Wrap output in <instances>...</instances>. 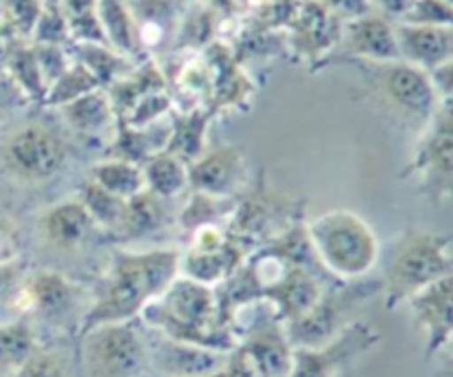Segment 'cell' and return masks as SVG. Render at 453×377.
Listing matches in <instances>:
<instances>
[{
    "label": "cell",
    "mask_w": 453,
    "mask_h": 377,
    "mask_svg": "<svg viewBox=\"0 0 453 377\" xmlns=\"http://www.w3.org/2000/svg\"><path fill=\"white\" fill-rule=\"evenodd\" d=\"M180 250H113L109 268L91 291V305L78 336L97 325L127 322L142 316L180 276Z\"/></svg>",
    "instance_id": "1"
},
{
    "label": "cell",
    "mask_w": 453,
    "mask_h": 377,
    "mask_svg": "<svg viewBox=\"0 0 453 377\" xmlns=\"http://www.w3.org/2000/svg\"><path fill=\"white\" fill-rule=\"evenodd\" d=\"M140 320L168 338L215 351L228 353L239 344L237 331L219 325L215 287L181 274L142 312Z\"/></svg>",
    "instance_id": "2"
},
{
    "label": "cell",
    "mask_w": 453,
    "mask_h": 377,
    "mask_svg": "<svg viewBox=\"0 0 453 377\" xmlns=\"http://www.w3.org/2000/svg\"><path fill=\"white\" fill-rule=\"evenodd\" d=\"M348 66L358 71L363 97L389 122L407 131H425L441 104L427 71L405 60H357Z\"/></svg>",
    "instance_id": "3"
},
{
    "label": "cell",
    "mask_w": 453,
    "mask_h": 377,
    "mask_svg": "<svg viewBox=\"0 0 453 377\" xmlns=\"http://www.w3.org/2000/svg\"><path fill=\"white\" fill-rule=\"evenodd\" d=\"M453 274V237L427 228L403 230L385 260L383 296L388 309L407 305L411 296Z\"/></svg>",
    "instance_id": "4"
},
{
    "label": "cell",
    "mask_w": 453,
    "mask_h": 377,
    "mask_svg": "<svg viewBox=\"0 0 453 377\" xmlns=\"http://www.w3.org/2000/svg\"><path fill=\"white\" fill-rule=\"evenodd\" d=\"M305 232L319 265L334 281H361L379 265V237L357 212L327 210L308 221Z\"/></svg>",
    "instance_id": "5"
},
{
    "label": "cell",
    "mask_w": 453,
    "mask_h": 377,
    "mask_svg": "<svg viewBox=\"0 0 453 377\" xmlns=\"http://www.w3.org/2000/svg\"><path fill=\"white\" fill-rule=\"evenodd\" d=\"M69 157L66 128L44 117L22 119L0 137V175L13 184H47L65 170Z\"/></svg>",
    "instance_id": "6"
},
{
    "label": "cell",
    "mask_w": 453,
    "mask_h": 377,
    "mask_svg": "<svg viewBox=\"0 0 453 377\" xmlns=\"http://www.w3.org/2000/svg\"><path fill=\"white\" fill-rule=\"evenodd\" d=\"M78 338L84 377H150L146 327L140 318L97 325Z\"/></svg>",
    "instance_id": "7"
},
{
    "label": "cell",
    "mask_w": 453,
    "mask_h": 377,
    "mask_svg": "<svg viewBox=\"0 0 453 377\" xmlns=\"http://www.w3.org/2000/svg\"><path fill=\"white\" fill-rule=\"evenodd\" d=\"M383 294V283L376 278L327 283L317 303L299 320L286 325L295 347H321L349 325L358 307Z\"/></svg>",
    "instance_id": "8"
},
{
    "label": "cell",
    "mask_w": 453,
    "mask_h": 377,
    "mask_svg": "<svg viewBox=\"0 0 453 377\" xmlns=\"http://www.w3.org/2000/svg\"><path fill=\"white\" fill-rule=\"evenodd\" d=\"M403 179L414 181L416 190L432 203L453 199V100H441L411 155Z\"/></svg>",
    "instance_id": "9"
},
{
    "label": "cell",
    "mask_w": 453,
    "mask_h": 377,
    "mask_svg": "<svg viewBox=\"0 0 453 377\" xmlns=\"http://www.w3.org/2000/svg\"><path fill=\"white\" fill-rule=\"evenodd\" d=\"M380 343L370 322L354 320L321 347H295L290 377H339Z\"/></svg>",
    "instance_id": "10"
},
{
    "label": "cell",
    "mask_w": 453,
    "mask_h": 377,
    "mask_svg": "<svg viewBox=\"0 0 453 377\" xmlns=\"http://www.w3.org/2000/svg\"><path fill=\"white\" fill-rule=\"evenodd\" d=\"M82 285L58 269L40 268L27 274L25 309H29L44 325L65 329L71 320H78V329L84 318Z\"/></svg>",
    "instance_id": "11"
},
{
    "label": "cell",
    "mask_w": 453,
    "mask_h": 377,
    "mask_svg": "<svg viewBox=\"0 0 453 377\" xmlns=\"http://www.w3.org/2000/svg\"><path fill=\"white\" fill-rule=\"evenodd\" d=\"M357 60H401L396 40V22L388 20V18L376 11L343 22L341 38L336 42L334 51L323 60L319 71L326 69V66L348 64V62Z\"/></svg>",
    "instance_id": "12"
},
{
    "label": "cell",
    "mask_w": 453,
    "mask_h": 377,
    "mask_svg": "<svg viewBox=\"0 0 453 377\" xmlns=\"http://www.w3.org/2000/svg\"><path fill=\"white\" fill-rule=\"evenodd\" d=\"M237 338V347L246 353L259 377H290L295 344L290 343L286 322L277 316L273 305H268V312L255 318Z\"/></svg>",
    "instance_id": "13"
},
{
    "label": "cell",
    "mask_w": 453,
    "mask_h": 377,
    "mask_svg": "<svg viewBox=\"0 0 453 377\" xmlns=\"http://www.w3.org/2000/svg\"><path fill=\"white\" fill-rule=\"evenodd\" d=\"M296 203H288L286 199L270 197L264 184L257 185L255 192L248 194L246 199H239L237 210H234L233 219H230L228 230L237 238H242L246 245H252L257 241H273L274 237L296 223L299 215Z\"/></svg>",
    "instance_id": "14"
},
{
    "label": "cell",
    "mask_w": 453,
    "mask_h": 377,
    "mask_svg": "<svg viewBox=\"0 0 453 377\" xmlns=\"http://www.w3.org/2000/svg\"><path fill=\"white\" fill-rule=\"evenodd\" d=\"M146 327V325H144ZM150 377H208L224 366L228 353L180 343L146 327Z\"/></svg>",
    "instance_id": "15"
},
{
    "label": "cell",
    "mask_w": 453,
    "mask_h": 377,
    "mask_svg": "<svg viewBox=\"0 0 453 377\" xmlns=\"http://www.w3.org/2000/svg\"><path fill=\"white\" fill-rule=\"evenodd\" d=\"M288 26H290L288 42L295 56L310 62L312 71H319L323 60L334 51L339 42L343 20L327 11L319 0H301Z\"/></svg>",
    "instance_id": "16"
},
{
    "label": "cell",
    "mask_w": 453,
    "mask_h": 377,
    "mask_svg": "<svg viewBox=\"0 0 453 377\" xmlns=\"http://www.w3.org/2000/svg\"><path fill=\"white\" fill-rule=\"evenodd\" d=\"M246 172V150L242 146H208L202 157L188 163V190L215 197H237Z\"/></svg>",
    "instance_id": "17"
},
{
    "label": "cell",
    "mask_w": 453,
    "mask_h": 377,
    "mask_svg": "<svg viewBox=\"0 0 453 377\" xmlns=\"http://www.w3.org/2000/svg\"><path fill=\"white\" fill-rule=\"evenodd\" d=\"M411 322L423 334L425 358L432 360L453 338V274L407 300Z\"/></svg>",
    "instance_id": "18"
},
{
    "label": "cell",
    "mask_w": 453,
    "mask_h": 377,
    "mask_svg": "<svg viewBox=\"0 0 453 377\" xmlns=\"http://www.w3.org/2000/svg\"><path fill=\"white\" fill-rule=\"evenodd\" d=\"M96 221L87 212V207L78 199L53 203L44 207L35 219V232L40 241L53 252H78L88 243L96 232Z\"/></svg>",
    "instance_id": "19"
},
{
    "label": "cell",
    "mask_w": 453,
    "mask_h": 377,
    "mask_svg": "<svg viewBox=\"0 0 453 377\" xmlns=\"http://www.w3.org/2000/svg\"><path fill=\"white\" fill-rule=\"evenodd\" d=\"M188 4V0H128L144 56L173 47Z\"/></svg>",
    "instance_id": "20"
},
{
    "label": "cell",
    "mask_w": 453,
    "mask_h": 377,
    "mask_svg": "<svg viewBox=\"0 0 453 377\" xmlns=\"http://www.w3.org/2000/svg\"><path fill=\"white\" fill-rule=\"evenodd\" d=\"M396 40L401 60L427 73L453 57V26L396 22Z\"/></svg>",
    "instance_id": "21"
},
{
    "label": "cell",
    "mask_w": 453,
    "mask_h": 377,
    "mask_svg": "<svg viewBox=\"0 0 453 377\" xmlns=\"http://www.w3.org/2000/svg\"><path fill=\"white\" fill-rule=\"evenodd\" d=\"M58 113H60L66 131L84 137V139H96L104 132L115 131V124H118L106 88H96V91L87 93L80 100L58 109Z\"/></svg>",
    "instance_id": "22"
},
{
    "label": "cell",
    "mask_w": 453,
    "mask_h": 377,
    "mask_svg": "<svg viewBox=\"0 0 453 377\" xmlns=\"http://www.w3.org/2000/svg\"><path fill=\"white\" fill-rule=\"evenodd\" d=\"M168 137H171V122H157L153 126L135 128L118 119L113 137L106 146V157L144 166L150 157L166 150Z\"/></svg>",
    "instance_id": "23"
},
{
    "label": "cell",
    "mask_w": 453,
    "mask_h": 377,
    "mask_svg": "<svg viewBox=\"0 0 453 377\" xmlns=\"http://www.w3.org/2000/svg\"><path fill=\"white\" fill-rule=\"evenodd\" d=\"M3 62L12 82L20 91V95L25 100L35 102L38 106L42 104L44 95H47V84H44L42 73H40L31 40L20 38L16 34H9L7 44H4Z\"/></svg>",
    "instance_id": "24"
},
{
    "label": "cell",
    "mask_w": 453,
    "mask_h": 377,
    "mask_svg": "<svg viewBox=\"0 0 453 377\" xmlns=\"http://www.w3.org/2000/svg\"><path fill=\"white\" fill-rule=\"evenodd\" d=\"M215 117L211 109H190L171 113V137L166 153L175 155L184 163H193L208 148V131Z\"/></svg>",
    "instance_id": "25"
},
{
    "label": "cell",
    "mask_w": 453,
    "mask_h": 377,
    "mask_svg": "<svg viewBox=\"0 0 453 377\" xmlns=\"http://www.w3.org/2000/svg\"><path fill=\"white\" fill-rule=\"evenodd\" d=\"M157 91H168V82L166 75L162 73V69H159V66L155 64V60H150V57L137 62L135 69H133L131 73L119 78L118 82H113L106 88L111 104H113L115 117L118 119L127 117L133 110V106H135L142 97Z\"/></svg>",
    "instance_id": "26"
},
{
    "label": "cell",
    "mask_w": 453,
    "mask_h": 377,
    "mask_svg": "<svg viewBox=\"0 0 453 377\" xmlns=\"http://www.w3.org/2000/svg\"><path fill=\"white\" fill-rule=\"evenodd\" d=\"M166 203L168 201L159 199L157 194L142 190L140 194L127 201L122 225H119L113 237L118 241H137V238H146L162 232L168 221H171Z\"/></svg>",
    "instance_id": "27"
},
{
    "label": "cell",
    "mask_w": 453,
    "mask_h": 377,
    "mask_svg": "<svg viewBox=\"0 0 453 377\" xmlns=\"http://www.w3.org/2000/svg\"><path fill=\"white\" fill-rule=\"evenodd\" d=\"M71 57L84 66L93 78L100 82L102 88H109L111 84L118 82L119 78L131 73L137 62L131 57L122 56L109 44L96 42H71L69 44Z\"/></svg>",
    "instance_id": "28"
},
{
    "label": "cell",
    "mask_w": 453,
    "mask_h": 377,
    "mask_svg": "<svg viewBox=\"0 0 453 377\" xmlns=\"http://www.w3.org/2000/svg\"><path fill=\"white\" fill-rule=\"evenodd\" d=\"M237 201L239 197H215V194L190 190L188 201H186V206L180 210V216H177V225L186 234H193L202 228H211V225H221L224 221L233 219L234 210H237Z\"/></svg>",
    "instance_id": "29"
},
{
    "label": "cell",
    "mask_w": 453,
    "mask_h": 377,
    "mask_svg": "<svg viewBox=\"0 0 453 377\" xmlns=\"http://www.w3.org/2000/svg\"><path fill=\"white\" fill-rule=\"evenodd\" d=\"M142 170H144L146 190L157 194L164 201H171V199L180 197L188 190V163H184L166 150L150 157L142 166Z\"/></svg>",
    "instance_id": "30"
},
{
    "label": "cell",
    "mask_w": 453,
    "mask_h": 377,
    "mask_svg": "<svg viewBox=\"0 0 453 377\" xmlns=\"http://www.w3.org/2000/svg\"><path fill=\"white\" fill-rule=\"evenodd\" d=\"M88 179L96 181L100 188L109 190L111 194L119 199H133L135 194H140L142 190H146L144 181V170L142 166L131 162H122V159H102L88 172Z\"/></svg>",
    "instance_id": "31"
},
{
    "label": "cell",
    "mask_w": 453,
    "mask_h": 377,
    "mask_svg": "<svg viewBox=\"0 0 453 377\" xmlns=\"http://www.w3.org/2000/svg\"><path fill=\"white\" fill-rule=\"evenodd\" d=\"M38 347L35 331L27 318L0 325V375H12Z\"/></svg>",
    "instance_id": "32"
},
{
    "label": "cell",
    "mask_w": 453,
    "mask_h": 377,
    "mask_svg": "<svg viewBox=\"0 0 453 377\" xmlns=\"http://www.w3.org/2000/svg\"><path fill=\"white\" fill-rule=\"evenodd\" d=\"M75 199L87 207V212L91 215V219L96 221L97 228L106 230L109 234L118 232L119 225H122L124 212H127V199L115 197V194L100 188V185L91 179H87L80 185V192Z\"/></svg>",
    "instance_id": "33"
},
{
    "label": "cell",
    "mask_w": 453,
    "mask_h": 377,
    "mask_svg": "<svg viewBox=\"0 0 453 377\" xmlns=\"http://www.w3.org/2000/svg\"><path fill=\"white\" fill-rule=\"evenodd\" d=\"M62 7H65L71 42L109 44L100 20V3L97 0H62Z\"/></svg>",
    "instance_id": "34"
},
{
    "label": "cell",
    "mask_w": 453,
    "mask_h": 377,
    "mask_svg": "<svg viewBox=\"0 0 453 377\" xmlns=\"http://www.w3.org/2000/svg\"><path fill=\"white\" fill-rule=\"evenodd\" d=\"M96 88H102L100 82L84 69L80 62H71L69 69L47 88V95H44L42 104L44 109H62V106L71 104V102L80 100L87 93L96 91Z\"/></svg>",
    "instance_id": "35"
},
{
    "label": "cell",
    "mask_w": 453,
    "mask_h": 377,
    "mask_svg": "<svg viewBox=\"0 0 453 377\" xmlns=\"http://www.w3.org/2000/svg\"><path fill=\"white\" fill-rule=\"evenodd\" d=\"M217 13L215 9H208L203 4H188L184 18L180 22V29L175 35V49H202L208 47L215 35Z\"/></svg>",
    "instance_id": "36"
},
{
    "label": "cell",
    "mask_w": 453,
    "mask_h": 377,
    "mask_svg": "<svg viewBox=\"0 0 453 377\" xmlns=\"http://www.w3.org/2000/svg\"><path fill=\"white\" fill-rule=\"evenodd\" d=\"M71 356L65 349L38 347L9 377H69Z\"/></svg>",
    "instance_id": "37"
},
{
    "label": "cell",
    "mask_w": 453,
    "mask_h": 377,
    "mask_svg": "<svg viewBox=\"0 0 453 377\" xmlns=\"http://www.w3.org/2000/svg\"><path fill=\"white\" fill-rule=\"evenodd\" d=\"M31 42L69 47L71 35L62 0H42V9H40L38 22L34 26V34H31Z\"/></svg>",
    "instance_id": "38"
},
{
    "label": "cell",
    "mask_w": 453,
    "mask_h": 377,
    "mask_svg": "<svg viewBox=\"0 0 453 377\" xmlns=\"http://www.w3.org/2000/svg\"><path fill=\"white\" fill-rule=\"evenodd\" d=\"M171 113H173V97L168 95V91H157L142 97V100L133 106L131 113H128L124 119H119V122H127L128 126H135V128H146L162 122V119Z\"/></svg>",
    "instance_id": "39"
},
{
    "label": "cell",
    "mask_w": 453,
    "mask_h": 377,
    "mask_svg": "<svg viewBox=\"0 0 453 377\" xmlns=\"http://www.w3.org/2000/svg\"><path fill=\"white\" fill-rule=\"evenodd\" d=\"M0 4L4 11V25L20 38L31 40L42 0H0Z\"/></svg>",
    "instance_id": "40"
},
{
    "label": "cell",
    "mask_w": 453,
    "mask_h": 377,
    "mask_svg": "<svg viewBox=\"0 0 453 377\" xmlns=\"http://www.w3.org/2000/svg\"><path fill=\"white\" fill-rule=\"evenodd\" d=\"M27 268L20 259L0 263V305L3 307H25Z\"/></svg>",
    "instance_id": "41"
},
{
    "label": "cell",
    "mask_w": 453,
    "mask_h": 377,
    "mask_svg": "<svg viewBox=\"0 0 453 377\" xmlns=\"http://www.w3.org/2000/svg\"><path fill=\"white\" fill-rule=\"evenodd\" d=\"M31 44H34L40 73H42L44 84H47L49 88L62 73H65L66 69H69L73 57H71L69 47H62V44H38V42H31Z\"/></svg>",
    "instance_id": "42"
},
{
    "label": "cell",
    "mask_w": 453,
    "mask_h": 377,
    "mask_svg": "<svg viewBox=\"0 0 453 377\" xmlns=\"http://www.w3.org/2000/svg\"><path fill=\"white\" fill-rule=\"evenodd\" d=\"M401 22L407 25L453 26V4L447 0H414L411 9Z\"/></svg>",
    "instance_id": "43"
},
{
    "label": "cell",
    "mask_w": 453,
    "mask_h": 377,
    "mask_svg": "<svg viewBox=\"0 0 453 377\" xmlns=\"http://www.w3.org/2000/svg\"><path fill=\"white\" fill-rule=\"evenodd\" d=\"M20 250V230L9 212L0 210V263L18 259Z\"/></svg>",
    "instance_id": "44"
},
{
    "label": "cell",
    "mask_w": 453,
    "mask_h": 377,
    "mask_svg": "<svg viewBox=\"0 0 453 377\" xmlns=\"http://www.w3.org/2000/svg\"><path fill=\"white\" fill-rule=\"evenodd\" d=\"M319 3L343 22L372 13V0H319Z\"/></svg>",
    "instance_id": "45"
},
{
    "label": "cell",
    "mask_w": 453,
    "mask_h": 377,
    "mask_svg": "<svg viewBox=\"0 0 453 377\" xmlns=\"http://www.w3.org/2000/svg\"><path fill=\"white\" fill-rule=\"evenodd\" d=\"M212 377H259V373H257V369L252 366V362L248 360L246 353L239 347H234L233 351H228V356H226L224 366H221L217 373H212Z\"/></svg>",
    "instance_id": "46"
},
{
    "label": "cell",
    "mask_w": 453,
    "mask_h": 377,
    "mask_svg": "<svg viewBox=\"0 0 453 377\" xmlns=\"http://www.w3.org/2000/svg\"><path fill=\"white\" fill-rule=\"evenodd\" d=\"M429 78H432V84L441 100H453V57L447 60L445 64L436 66L429 73Z\"/></svg>",
    "instance_id": "47"
},
{
    "label": "cell",
    "mask_w": 453,
    "mask_h": 377,
    "mask_svg": "<svg viewBox=\"0 0 453 377\" xmlns=\"http://www.w3.org/2000/svg\"><path fill=\"white\" fill-rule=\"evenodd\" d=\"M411 4H414V0H372V9H376V13L392 22H401L411 9Z\"/></svg>",
    "instance_id": "48"
},
{
    "label": "cell",
    "mask_w": 453,
    "mask_h": 377,
    "mask_svg": "<svg viewBox=\"0 0 453 377\" xmlns=\"http://www.w3.org/2000/svg\"><path fill=\"white\" fill-rule=\"evenodd\" d=\"M432 360L436 362V377H453V338Z\"/></svg>",
    "instance_id": "49"
},
{
    "label": "cell",
    "mask_w": 453,
    "mask_h": 377,
    "mask_svg": "<svg viewBox=\"0 0 453 377\" xmlns=\"http://www.w3.org/2000/svg\"><path fill=\"white\" fill-rule=\"evenodd\" d=\"M4 25V11H3V4H0V29H3Z\"/></svg>",
    "instance_id": "50"
},
{
    "label": "cell",
    "mask_w": 453,
    "mask_h": 377,
    "mask_svg": "<svg viewBox=\"0 0 453 377\" xmlns=\"http://www.w3.org/2000/svg\"><path fill=\"white\" fill-rule=\"evenodd\" d=\"M188 3H202V0H188Z\"/></svg>",
    "instance_id": "51"
},
{
    "label": "cell",
    "mask_w": 453,
    "mask_h": 377,
    "mask_svg": "<svg viewBox=\"0 0 453 377\" xmlns=\"http://www.w3.org/2000/svg\"><path fill=\"white\" fill-rule=\"evenodd\" d=\"M447 3H449V4H453V0H447Z\"/></svg>",
    "instance_id": "52"
},
{
    "label": "cell",
    "mask_w": 453,
    "mask_h": 377,
    "mask_svg": "<svg viewBox=\"0 0 453 377\" xmlns=\"http://www.w3.org/2000/svg\"><path fill=\"white\" fill-rule=\"evenodd\" d=\"M208 377H212V375H208Z\"/></svg>",
    "instance_id": "53"
}]
</instances>
